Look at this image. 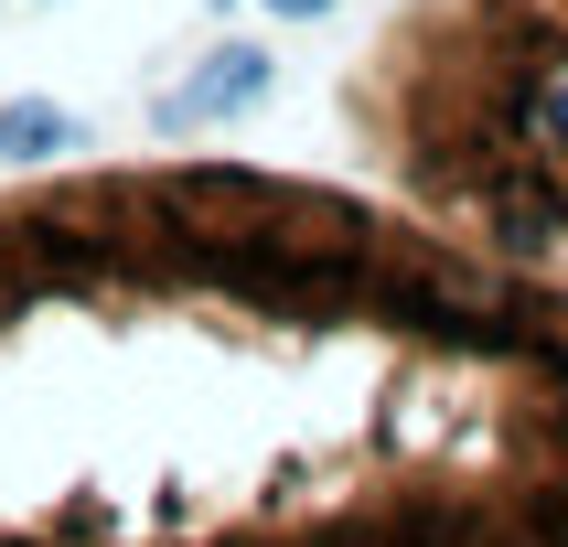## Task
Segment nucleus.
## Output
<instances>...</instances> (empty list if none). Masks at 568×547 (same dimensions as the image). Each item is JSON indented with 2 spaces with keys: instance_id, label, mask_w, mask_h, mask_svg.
Here are the masks:
<instances>
[{
  "instance_id": "1",
  "label": "nucleus",
  "mask_w": 568,
  "mask_h": 547,
  "mask_svg": "<svg viewBox=\"0 0 568 547\" xmlns=\"http://www.w3.org/2000/svg\"><path fill=\"white\" fill-rule=\"evenodd\" d=\"M268 87H280L268 43H215L193 87H161V97H151V129H161V140H183V129H204V119H236V108H257Z\"/></svg>"
},
{
  "instance_id": "2",
  "label": "nucleus",
  "mask_w": 568,
  "mask_h": 547,
  "mask_svg": "<svg viewBox=\"0 0 568 547\" xmlns=\"http://www.w3.org/2000/svg\"><path fill=\"white\" fill-rule=\"evenodd\" d=\"M54 151H75V119L54 97H11L0 108V161H54Z\"/></svg>"
},
{
  "instance_id": "3",
  "label": "nucleus",
  "mask_w": 568,
  "mask_h": 547,
  "mask_svg": "<svg viewBox=\"0 0 568 547\" xmlns=\"http://www.w3.org/2000/svg\"><path fill=\"white\" fill-rule=\"evenodd\" d=\"M268 11H280V22H322V11H333V0H268Z\"/></svg>"
}]
</instances>
